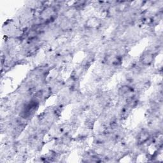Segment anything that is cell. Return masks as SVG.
I'll return each instance as SVG.
<instances>
[{
	"instance_id": "obj_1",
	"label": "cell",
	"mask_w": 163,
	"mask_h": 163,
	"mask_svg": "<svg viewBox=\"0 0 163 163\" xmlns=\"http://www.w3.org/2000/svg\"><path fill=\"white\" fill-rule=\"evenodd\" d=\"M153 60V56L150 53H145L144 54L142 58H141V61H142L143 64L148 65L150 64L152 62Z\"/></svg>"
},
{
	"instance_id": "obj_2",
	"label": "cell",
	"mask_w": 163,
	"mask_h": 163,
	"mask_svg": "<svg viewBox=\"0 0 163 163\" xmlns=\"http://www.w3.org/2000/svg\"><path fill=\"white\" fill-rule=\"evenodd\" d=\"M131 92H132V89H131L129 86H122L121 88L119 89V94H120L121 96L127 95V94H129Z\"/></svg>"
}]
</instances>
